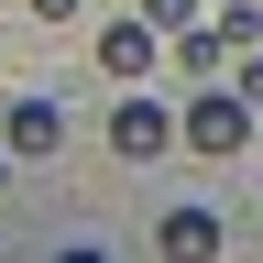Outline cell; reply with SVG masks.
<instances>
[{"label":"cell","mask_w":263,"mask_h":263,"mask_svg":"<svg viewBox=\"0 0 263 263\" xmlns=\"http://www.w3.org/2000/svg\"><path fill=\"white\" fill-rule=\"evenodd\" d=\"M176 143H186V154H209V164H230V154L252 143V99L230 88V77L186 88V110H176Z\"/></svg>","instance_id":"cell-1"},{"label":"cell","mask_w":263,"mask_h":263,"mask_svg":"<svg viewBox=\"0 0 263 263\" xmlns=\"http://www.w3.org/2000/svg\"><path fill=\"white\" fill-rule=\"evenodd\" d=\"M164 143H176V110H164V99H121L110 110V154L121 164H154Z\"/></svg>","instance_id":"cell-2"},{"label":"cell","mask_w":263,"mask_h":263,"mask_svg":"<svg viewBox=\"0 0 263 263\" xmlns=\"http://www.w3.org/2000/svg\"><path fill=\"white\" fill-rule=\"evenodd\" d=\"M154 55H164V22H154V11H132V22L99 33V66H110L121 88H132V77H154Z\"/></svg>","instance_id":"cell-3"},{"label":"cell","mask_w":263,"mask_h":263,"mask_svg":"<svg viewBox=\"0 0 263 263\" xmlns=\"http://www.w3.org/2000/svg\"><path fill=\"white\" fill-rule=\"evenodd\" d=\"M0 143H11L22 164H44V154L66 143V110H55V99H11V121H0Z\"/></svg>","instance_id":"cell-4"},{"label":"cell","mask_w":263,"mask_h":263,"mask_svg":"<svg viewBox=\"0 0 263 263\" xmlns=\"http://www.w3.org/2000/svg\"><path fill=\"white\" fill-rule=\"evenodd\" d=\"M230 55H241V44H230L219 22H186V33H176V77H186V88H209V77H219Z\"/></svg>","instance_id":"cell-5"},{"label":"cell","mask_w":263,"mask_h":263,"mask_svg":"<svg viewBox=\"0 0 263 263\" xmlns=\"http://www.w3.org/2000/svg\"><path fill=\"white\" fill-rule=\"evenodd\" d=\"M154 241H164V252H219V219H209V209H164Z\"/></svg>","instance_id":"cell-6"},{"label":"cell","mask_w":263,"mask_h":263,"mask_svg":"<svg viewBox=\"0 0 263 263\" xmlns=\"http://www.w3.org/2000/svg\"><path fill=\"white\" fill-rule=\"evenodd\" d=\"M219 33H230V44H263V11H252V0H219V11H209Z\"/></svg>","instance_id":"cell-7"},{"label":"cell","mask_w":263,"mask_h":263,"mask_svg":"<svg viewBox=\"0 0 263 263\" xmlns=\"http://www.w3.org/2000/svg\"><path fill=\"white\" fill-rule=\"evenodd\" d=\"M143 11L164 22V44H176V33H186V22H209V0H143Z\"/></svg>","instance_id":"cell-8"},{"label":"cell","mask_w":263,"mask_h":263,"mask_svg":"<svg viewBox=\"0 0 263 263\" xmlns=\"http://www.w3.org/2000/svg\"><path fill=\"white\" fill-rule=\"evenodd\" d=\"M230 88H241L252 110H263V44H241V55H230Z\"/></svg>","instance_id":"cell-9"},{"label":"cell","mask_w":263,"mask_h":263,"mask_svg":"<svg viewBox=\"0 0 263 263\" xmlns=\"http://www.w3.org/2000/svg\"><path fill=\"white\" fill-rule=\"evenodd\" d=\"M33 22H77V0H33Z\"/></svg>","instance_id":"cell-10"},{"label":"cell","mask_w":263,"mask_h":263,"mask_svg":"<svg viewBox=\"0 0 263 263\" xmlns=\"http://www.w3.org/2000/svg\"><path fill=\"white\" fill-rule=\"evenodd\" d=\"M0 197H11V154H0Z\"/></svg>","instance_id":"cell-11"}]
</instances>
